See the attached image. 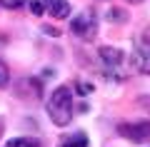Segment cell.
<instances>
[{"label": "cell", "mask_w": 150, "mask_h": 147, "mask_svg": "<svg viewBox=\"0 0 150 147\" xmlns=\"http://www.w3.org/2000/svg\"><path fill=\"white\" fill-rule=\"evenodd\" d=\"M48 115L58 127L70 125V120H73V92H70V87L60 85V87L53 90V95L48 100Z\"/></svg>", "instance_id": "cell-1"}, {"label": "cell", "mask_w": 150, "mask_h": 147, "mask_svg": "<svg viewBox=\"0 0 150 147\" xmlns=\"http://www.w3.org/2000/svg\"><path fill=\"white\" fill-rule=\"evenodd\" d=\"M70 30H73L75 37H80V40H93L98 35V15L93 10H83L80 15L73 18Z\"/></svg>", "instance_id": "cell-2"}, {"label": "cell", "mask_w": 150, "mask_h": 147, "mask_svg": "<svg viewBox=\"0 0 150 147\" xmlns=\"http://www.w3.org/2000/svg\"><path fill=\"white\" fill-rule=\"evenodd\" d=\"M118 132L130 142H145L150 140V122H123L118 125Z\"/></svg>", "instance_id": "cell-3"}, {"label": "cell", "mask_w": 150, "mask_h": 147, "mask_svg": "<svg viewBox=\"0 0 150 147\" xmlns=\"http://www.w3.org/2000/svg\"><path fill=\"white\" fill-rule=\"evenodd\" d=\"M133 65L138 72L150 75V42H138L133 50Z\"/></svg>", "instance_id": "cell-4"}, {"label": "cell", "mask_w": 150, "mask_h": 147, "mask_svg": "<svg viewBox=\"0 0 150 147\" xmlns=\"http://www.w3.org/2000/svg\"><path fill=\"white\" fill-rule=\"evenodd\" d=\"M98 55H100L103 65H105L108 70H115V68H120V65H123V60H125L123 50H118V47H110V45H103L100 50H98Z\"/></svg>", "instance_id": "cell-5"}, {"label": "cell", "mask_w": 150, "mask_h": 147, "mask_svg": "<svg viewBox=\"0 0 150 147\" xmlns=\"http://www.w3.org/2000/svg\"><path fill=\"white\" fill-rule=\"evenodd\" d=\"M45 3V13L55 18V20H63V18L70 15V3L68 0H43Z\"/></svg>", "instance_id": "cell-6"}, {"label": "cell", "mask_w": 150, "mask_h": 147, "mask_svg": "<svg viewBox=\"0 0 150 147\" xmlns=\"http://www.w3.org/2000/svg\"><path fill=\"white\" fill-rule=\"evenodd\" d=\"M60 147H88V137L83 135V132H75V135H68L63 142H60Z\"/></svg>", "instance_id": "cell-7"}, {"label": "cell", "mask_w": 150, "mask_h": 147, "mask_svg": "<svg viewBox=\"0 0 150 147\" xmlns=\"http://www.w3.org/2000/svg\"><path fill=\"white\" fill-rule=\"evenodd\" d=\"M5 147H38V140H33V137H13V140H8Z\"/></svg>", "instance_id": "cell-8"}, {"label": "cell", "mask_w": 150, "mask_h": 147, "mask_svg": "<svg viewBox=\"0 0 150 147\" xmlns=\"http://www.w3.org/2000/svg\"><path fill=\"white\" fill-rule=\"evenodd\" d=\"M28 0H0V5L8 8V10H18V8H23Z\"/></svg>", "instance_id": "cell-9"}, {"label": "cell", "mask_w": 150, "mask_h": 147, "mask_svg": "<svg viewBox=\"0 0 150 147\" xmlns=\"http://www.w3.org/2000/svg\"><path fill=\"white\" fill-rule=\"evenodd\" d=\"M8 80H10V70H8V65L0 60V87H5Z\"/></svg>", "instance_id": "cell-10"}, {"label": "cell", "mask_w": 150, "mask_h": 147, "mask_svg": "<svg viewBox=\"0 0 150 147\" xmlns=\"http://www.w3.org/2000/svg\"><path fill=\"white\" fill-rule=\"evenodd\" d=\"M30 13L33 15H43L45 13V3L43 0H30Z\"/></svg>", "instance_id": "cell-11"}, {"label": "cell", "mask_w": 150, "mask_h": 147, "mask_svg": "<svg viewBox=\"0 0 150 147\" xmlns=\"http://www.w3.org/2000/svg\"><path fill=\"white\" fill-rule=\"evenodd\" d=\"M108 20L125 23V20H128V13H125V10H110V13H108Z\"/></svg>", "instance_id": "cell-12"}, {"label": "cell", "mask_w": 150, "mask_h": 147, "mask_svg": "<svg viewBox=\"0 0 150 147\" xmlns=\"http://www.w3.org/2000/svg\"><path fill=\"white\" fill-rule=\"evenodd\" d=\"M78 92H80V95H88V92H93V87H90V85H83V82H78Z\"/></svg>", "instance_id": "cell-13"}, {"label": "cell", "mask_w": 150, "mask_h": 147, "mask_svg": "<svg viewBox=\"0 0 150 147\" xmlns=\"http://www.w3.org/2000/svg\"><path fill=\"white\" fill-rule=\"evenodd\" d=\"M128 3H143V0H128Z\"/></svg>", "instance_id": "cell-14"}]
</instances>
